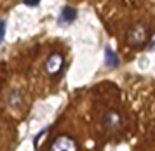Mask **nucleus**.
<instances>
[{
  "label": "nucleus",
  "instance_id": "6",
  "mask_svg": "<svg viewBox=\"0 0 155 151\" xmlns=\"http://www.w3.org/2000/svg\"><path fill=\"white\" fill-rule=\"evenodd\" d=\"M119 56L115 54V50H112V47H106L105 49V64L110 66V68H117L119 66Z\"/></svg>",
  "mask_w": 155,
  "mask_h": 151
},
{
  "label": "nucleus",
  "instance_id": "2",
  "mask_svg": "<svg viewBox=\"0 0 155 151\" xmlns=\"http://www.w3.org/2000/svg\"><path fill=\"white\" fill-rule=\"evenodd\" d=\"M63 64H64L63 54H59V52H52V54L47 57V61H45V71H47V75L49 76H56L58 73L63 69Z\"/></svg>",
  "mask_w": 155,
  "mask_h": 151
},
{
  "label": "nucleus",
  "instance_id": "5",
  "mask_svg": "<svg viewBox=\"0 0 155 151\" xmlns=\"http://www.w3.org/2000/svg\"><path fill=\"white\" fill-rule=\"evenodd\" d=\"M75 19H77V9L75 7H70V5H64L61 9V12H59V18H58V21L61 24H70Z\"/></svg>",
  "mask_w": 155,
  "mask_h": 151
},
{
  "label": "nucleus",
  "instance_id": "8",
  "mask_svg": "<svg viewBox=\"0 0 155 151\" xmlns=\"http://www.w3.org/2000/svg\"><path fill=\"white\" fill-rule=\"evenodd\" d=\"M23 2H25V5H28V7H37L40 4V0H23Z\"/></svg>",
  "mask_w": 155,
  "mask_h": 151
},
{
  "label": "nucleus",
  "instance_id": "4",
  "mask_svg": "<svg viewBox=\"0 0 155 151\" xmlns=\"http://www.w3.org/2000/svg\"><path fill=\"white\" fill-rule=\"evenodd\" d=\"M103 125H105L108 130H119L120 125H122V120H120V115L117 111H108L103 117Z\"/></svg>",
  "mask_w": 155,
  "mask_h": 151
},
{
  "label": "nucleus",
  "instance_id": "7",
  "mask_svg": "<svg viewBox=\"0 0 155 151\" xmlns=\"http://www.w3.org/2000/svg\"><path fill=\"white\" fill-rule=\"evenodd\" d=\"M5 28H7V21L0 19V43L4 42V37H5Z\"/></svg>",
  "mask_w": 155,
  "mask_h": 151
},
{
  "label": "nucleus",
  "instance_id": "1",
  "mask_svg": "<svg viewBox=\"0 0 155 151\" xmlns=\"http://www.w3.org/2000/svg\"><path fill=\"white\" fill-rule=\"evenodd\" d=\"M148 40V28L141 23H136L127 31V43L133 47H141Z\"/></svg>",
  "mask_w": 155,
  "mask_h": 151
},
{
  "label": "nucleus",
  "instance_id": "9",
  "mask_svg": "<svg viewBox=\"0 0 155 151\" xmlns=\"http://www.w3.org/2000/svg\"><path fill=\"white\" fill-rule=\"evenodd\" d=\"M148 50H155V40L150 43V47H148Z\"/></svg>",
  "mask_w": 155,
  "mask_h": 151
},
{
  "label": "nucleus",
  "instance_id": "3",
  "mask_svg": "<svg viewBox=\"0 0 155 151\" xmlns=\"http://www.w3.org/2000/svg\"><path fill=\"white\" fill-rule=\"evenodd\" d=\"M49 151H78L77 143L68 136H58L52 144H51Z\"/></svg>",
  "mask_w": 155,
  "mask_h": 151
}]
</instances>
